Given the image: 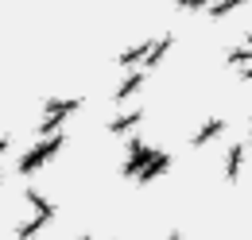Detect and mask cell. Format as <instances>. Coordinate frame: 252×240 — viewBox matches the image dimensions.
Listing matches in <instances>:
<instances>
[]
</instances>
